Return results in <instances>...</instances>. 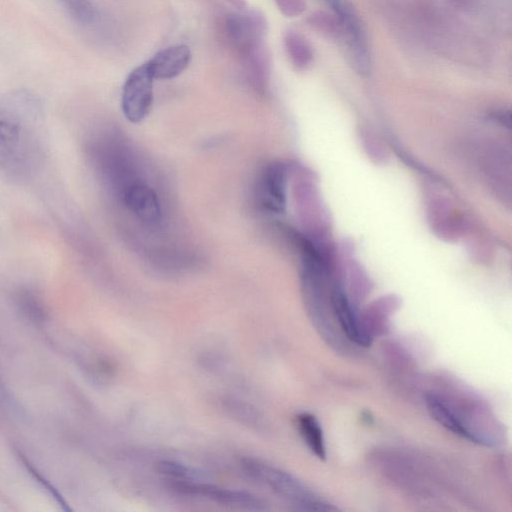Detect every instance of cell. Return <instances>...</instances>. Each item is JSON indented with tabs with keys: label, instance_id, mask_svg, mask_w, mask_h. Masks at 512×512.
Returning a JSON list of instances; mask_svg holds the SVG:
<instances>
[{
	"label": "cell",
	"instance_id": "8fae6325",
	"mask_svg": "<svg viewBox=\"0 0 512 512\" xmlns=\"http://www.w3.org/2000/svg\"><path fill=\"white\" fill-rule=\"evenodd\" d=\"M296 426L310 451L317 458L325 460L326 446L318 419L311 413L302 412L296 416Z\"/></svg>",
	"mask_w": 512,
	"mask_h": 512
},
{
	"label": "cell",
	"instance_id": "52a82bcc",
	"mask_svg": "<svg viewBox=\"0 0 512 512\" xmlns=\"http://www.w3.org/2000/svg\"><path fill=\"white\" fill-rule=\"evenodd\" d=\"M287 170L281 163L268 165L259 181V197L270 211L282 212L286 204Z\"/></svg>",
	"mask_w": 512,
	"mask_h": 512
},
{
	"label": "cell",
	"instance_id": "6da1fadb",
	"mask_svg": "<svg viewBox=\"0 0 512 512\" xmlns=\"http://www.w3.org/2000/svg\"><path fill=\"white\" fill-rule=\"evenodd\" d=\"M41 118L39 98L25 90L8 94L0 105V171L9 180L24 183L37 173L43 159Z\"/></svg>",
	"mask_w": 512,
	"mask_h": 512
},
{
	"label": "cell",
	"instance_id": "277c9868",
	"mask_svg": "<svg viewBox=\"0 0 512 512\" xmlns=\"http://www.w3.org/2000/svg\"><path fill=\"white\" fill-rule=\"evenodd\" d=\"M169 487L176 493L197 496L221 505L250 511H263L267 507L257 496L241 490L223 488L202 481H171Z\"/></svg>",
	"mask_w": 512,
	"mask_h": 512
},
{
	"label": "cell",
	"instance_id": "5bb4252c",
	"mask_svg": "<svg viewBox=\"0 0 512 512\" xmlns=\"http://www.w3.org/2000/svg\"><path fill=\"white\" fill-rule=\"evenodd\" d=\"M14 299L19 310L29 319L41 321L46 317L44 304L33 290L20 288L16 291Z\"/></svg>",
	"mask_w": 512,
	"mask_h": 512
},
{
	"label": "cell",
	"instance_id": "30bf717a",
	"mask_svg": "<svg viewBox=\"0 0 512 512\" xmlns=\"http://www.w3.org/2000/svg\"><path fill=\"white\" fill-rule=\"evenodd\" d=\"M425 403L432 418L445 429L474 443L489 445L483 437L472 431L454 410L438 396L427 394L425 396Z\"/></svg>",
	"mask_w": 512,
	"mask_h": 512
},
{
	"label": "cell",
	"instance_id": "8992f818",
	"mask_svg": "<svg viewBox=\"0 0 512 512\" xmlns=\"http://www.w3.org/2000/svg\"><path fill=\"white\" fill-rule=\"evenodd\" d=\"M330 306L335 319L345 337L356 345L368 347L371 335L359 319L348 295L335 283L330 293Z\"/></svg>",
	"mask_w": 512,
	"mask_h": 512
},
{
	"label": "cell",
	"instance_id": "7c38bea8",
	"mask_svg": "<svg viewBox=\"0 0 512 512\" xmlns=\"http://www.w3.org/2000/svg\"><path fill=\"white\" fill-rule=\"evenodd\" d=\"M154 469L171 481H202L207 478L205 471L172 460H160L155 463Z\"/></svg>",
	"mask_w": 512,
	"mask_h": 512
},
{
	"label": "cell",
	"instance_id": "9a60e30c",
	"mask_svg": "<svg viewBox=\"0 0 512 512\" xmlns=\"http://www.w3.org/2000/svg\"><path fill=\"white\" fill-rule=\"evenodd\" d=\"M285 44L289 56L299 68H305L312 60V51L306 40L294 31H289L285 35Z\"/></svg>",
	"mask_w": 512,
	"mask_h": 512
},
{
	"label": "cell",
	"instance_id": "5b68a950",
	"mask_svg": "<svg viewBox=\"0 0 512 512\" xmlns=\"http://www.w3.org/2000/svg\"><path fill=\"white\" fill-rule=\"evenodd\" d=\"M154 80L146 63L134 68L127 76L122 89L121 108L129 122L139 123L149 114Z\"/></svg>",
	"mask_w": 512,
	"mask_h": 512
},
{
	"label": "cell",
	"instance_id": "ba28073f",
	"mask_svg": "<svg viewBox=\"0 0 512 512\" xmlns=\"http://www.w3.org/2000/svg\"><path fill=\"white\" fill-rule=\"evenodd\" d=\"M191 56L188 46L173 45L157 52L146 65L154 79H172L189 66Z\"/></svg>",
	"mask_w": 512,
	"mask_h": 512
},
{
	"label": "cell",
	"instance_id": "7a4b0ae2",
	"mask_svg": "<svg viewBox=\"0 0 512 512\" xmlns=\"http://www.w3.org/2000/svg\"><path fill=\"white\" fill-rule=\"evenodd\" d=\"M242 471L254 481L268 487L289 501L296 510H334L290 473L255 457H243Z\"/></svg>",
	"mask_w": 512,
	"mask_h": 512
},
{
	"label": "cell",
	"instance_id": "3957f363",
	"mask_svg": "<svg viewBox=\"0 0 512 512\" xmlns=\"http://www.w3.org/2000/svg\"><path fill=\"white\" fill-rule=\"evenodd\" d=\"M333 11L340 27L338 40L342 43L357 71L370 67V54L361 20L349 0H323Z\"/></svg>",
	"mask_w": 512,
	"mask_h": 512
},
{
	"label": "cell",
	"instance_id": "2e32d148",
	"mask_svg": "<svg viewBox=\"0 0 512 512\" xmlns=\"http://www.w3.org/2000/svg\"><path fill=\"white\" fill-rule=\"evenodd\" d=\"M22 463L25 465L28 472L39 482V484L47 490L48 494H50L54 499L62 505L65 509H70L67 506V503L62 498V496L57 492L56 488L38 471L36 467H34L31 462L24 457L23 454H19Z\"/></svg>",
	"mask_w": 512,
	"mask_h": 512
},
{
	"label": "cell",
	"instance_id": "e0dca14e",
	"mask_svg": "<svg viewBox=\"0 0 512 512\" xmlns=\"http://www.w3.org/2000/svg\"><path fill=\"white\" fill-rule=\"evenodd\" d=\"M280 9L288 16L300 14L305 8L304 0H275Z\"/></svg>",
	"mask_w": 512,
	"mask_h": 512
},
{
	"label": "cell",
	"instance_id": "9c48e42d",
	"mask_svg": "<svg viewBox=\"0 0 512 512\" xmlns=\"http://www.w3.org/2000/svg\"><path fill=\"white\" fill-rule=\"evenodd\" d=\"M126 207L141 221L155 224L160 220L161 209L158 197L148 185L140 182L127 185L123 191Z\"/></svg>",
	"mask_w": 512,
	"mask_h": 512
},
{
	"label": "cell",
	"instance_id": "d6986e66",
	"mask_svg": "<svg viewBox=\"0 0 512 512\" xmlns=\"http://www.w3.org/2000/svg\"><path fill=\"white\" fill-rule=\"evenodd\" d=\"M3 396H4V393H3L2 387L0 386V401H2Z\"/></svg>",
	"mask_w": 512,
	"mask_h": 512
},
{
	"label": "cell",
	"instance_id": "4fadbf2b",
	"mask_svg": "<svg viewBox=\"0 0 512 512\" xmlns=\"http://www.w3.org/2000/svg\"><path fill=\"white\" fill-rule=\"evenodd\" d=\"M221 405L228 415L251 428L261 429L264 425L259 411L246 402L228 397L222 400Z\"/></svg>",
	"mask_w": 512,
	"mask_h": 512
},
{
	"label": "cell",
	"instance_id": "ac0fdd59",
	"mask_svg": "<svg viewBox=\"0 0 512 512\" xmlns=\"http://www.w3.org/2000/svg\"><path fill=\"white\" fill-rule=\"evenodd\" d=\"M495 121L500 123L502 126L510 127L511 123V114L510 111L506 110H498L494 111L491 116Z\"/></svg>",
	"mask_w": 512,
	"mask_h": 512
}]
</instances>
